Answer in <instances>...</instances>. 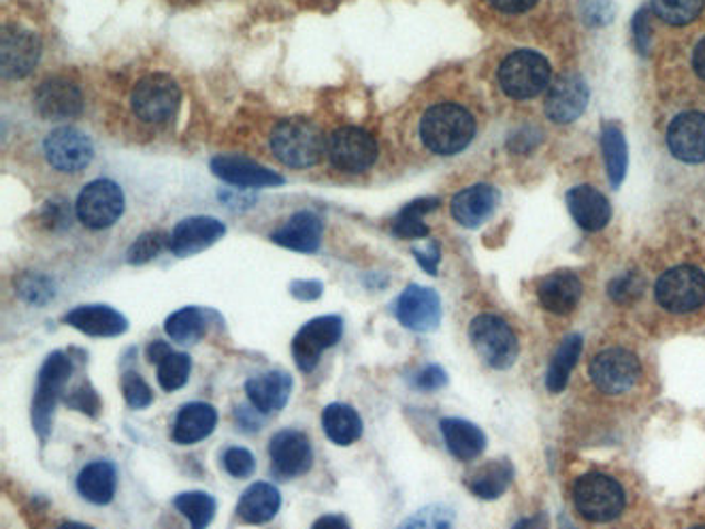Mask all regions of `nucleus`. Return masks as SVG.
Segmentation results:
<instances>
[{
	"mask_svg": "<svg viewBox=\"0 0 705 529\" xmlns=\"http://www.w3.org/2000/svg\"><path fill=\"white\" fill-rule=\"evenodd\" d=\"M279 506H281V496L276 485L254 483L242 494V499L237 504V515L249 526H263L276 517Z\"/></svg>",
	"mask_w": 705,
	"mask_h": 529,
	"instance_id": "30",
	"label": "nucleus"
},
{
	"mask_svg": "<svg viewBox=\"0 0 705 529\" xmlns=\"http://www.w3.org/2000/svg\"><path fill=\"white\" fill-rule=\"evenodd\" d=\"M182 103L180 84L164 73L143 77L130 94V107L135 116L148 125H167L173 120Z\"/></svg>",
	"mask_w": 705,
	"mask_h": 529,
	"instance_id": "7",
	"label": "nucleus"
},
{
	"mask_svg": "<svg viewBox=\"0 0 705 529\" xmlns=\"http://www.w3.org/2000/svg\"><path fill=\"white\" fill-rule=\"evenodd\" d=\"M311 529H352L350 528V523L343 519V517H339V515H324V517H320Z\"/></svg>",
	"mask_w": 705,
	"mask_h": 529,
	"instance_id": "54",
	"label": "nucleus"
},
{
	"mask_svg": "<svg viewBox=\"0 0 705 529\" xmlns=\"http://www.w3.org/2000/svg\"><path fill=\"white\" fill-rule=\"evenodd\" d=\"M58 529H94L90 526H84V523H75V521H66V523H62Z\"/></svg>",
	"mask_w": 705,
	"mask_h": 529,
	"instance_id": "58",
	"label": "nucleus"
},
{
	"mask_svg": "<svg viewBox=\"0 0 705 529\" xmlns=\"http://www.w3.org/2000/svg\"><path fill=\"white\" fill-rule=\"evenodd\" d=\"M224 235H226L224 222L212 216H190L173 229L169 248L175 256L185 258L214 246L215 242L222 240Z\"/></svg>",
	"mask_w": 705,
	"mask_h": 529,
	"instance_id": "19",
	"label": "nucleus"
},
{
	"mask_svg": "<svg viewBox=\"0 0 705 529\" xmlns=\"http://www.w3.org/2000/svg\"><path fill=\"white\" fill-rule=\"evenodd\" d=\"M693 64H695V71L697 75L705 82V39H702V43L695 47V54H693Z\"/></svg>",
	"mask_w": 705,
	"mask_h": 529,
	"instance_id": "57",
	"label": "nucleus"
},
{
	"mask_svg": "<svg viewBox=\"0 0 705 529\" xmlns=\"http://www.w3.org/2000/svg\"><path fill=\"white\" fill-rule=\"evenodd\" d=\"M290 293H292V295H295L297 299H303V301H309V299H318V297L322 295V284L316 281L292 282V286H290Z\"/></svg>",
	"mask_w": 705,
	"mask_h": 529,
	"instance_id": "52",
	"label": "nucleus"
},
{
	"mask_svg": "<svg viewBox=\"0 0 705 529\" xmlns=\"http://www.w3.org/2000/svg\"><path fill=\"white\" fill-rule=\"evenodd\" d=\"M414 256H416V261L420 263V267L427 274H430V276L437 274V265H439V258H441L439 244H430V248L427 250L414 248Z\"/></svg>",
	"mask_w": 705,
	"mask_h": 529,
	"instance_id": "50",
	"label": "nucleus"
},
{
	"mask_svg": "<svg viewBox=\"0 0 705 529\" xmlns=\"http://www.w3.org/2000/svg\"><path fill=\"white\" fill-rule=\"evenodd\" d=\"M215 425H217V412L214 405L205 404V402H192V404L182 405V410L178 412L175 425L171 437L178 444H196L205 437L214 434Z\"/></svg>",
	"mask_w": 705,
	"mask_h": 529,
	"instance_id": "28",
	"label": "nucleus"
},
{
	"mask_svg": "<svg viewBox=\"0 0 705 529\" xmlns=\"http://www.w3.org/2000/svg\"><path fill=\"white\" fill-rule=\"evenodd\" d=\"M648 24H645V11H640L633 20V36H635V43L640 47V52L645 54L648 52V45H650V39H648Z\"/></svg>",
	"mask_w": 705,
	"mask_h": 529,
	"instance_id": "53",
	"label": "nucleus"
},
{
	"mask_svg": "<svg viewBox=\"0 0 705 529\" xmlns=\"http://www.w3.org/2000/svg\"><path fill=\"white\" fill-rule=\"evenodd\" d=\"M269 457L279 478H295L311 469L313 448L303 432L281 430L269 442Z\"/></svg>",
	"mask_w": 705,
	"mask_h": 529,
	"instance_id": "17",
	"label": "nucleus"
},
{
	"mask_svg": "<svg viewBox=\"0 0 705 529\" xmlns=\"http://www.w3.org/2000/svg\"><path fill=\"white\" fill-rule=\"evenodd\" d=\"M574 501L584 519L592 523H608L622 515L627 496L616 478L590 472L576 480Z\"/></svg>",
	"mask_w": 705,
	"mask_h": 529,
	"instance_id": "5",
	"label": "nucleus"
},
{
	"mask_svg": "<svg viewBox=\"0 0 705 529\" xmlns=\"http://www.w3.org/2000/svg\"><path fill=\"white\" fill-rule=\"evenodd\" d=\"M169 352H171V346L167 342H162V340H153V342L148 346V359H150V363H153V366H158Z\"/></svg>",
	"mask_w": 705,
	"mask_h": 529,
	"instance_id": "55",
	"label": "nucleus"
},
{
	"mask_svg": "<svg viewBox=\"0 0 705 529\" xmlns=\"http://www.w3.org/2000/svg\"><path fill=\"white\" fill-rule=\"evenodd\" d=\"M560 528H563V529H576V528H574V526H572V523H569V521H560Z\"/></svg>",
	"mask_w": 705,
	"mask_h": 529,
	"instance_id": "59",
	"label": "nucleus"
},
{
	"mask_svg": "<svg viewBox=\"0 0 705 529\" xmlns=\"http://www.w3.org/2000/svg\"><path fill=\"white\" fill-rule=\"evenodd\" d=\"M588 375L601 393L622 395L638 384L642 375V366L631 350L608 348L592 357L588 366Z\"/></svg>",
	"mask_w": 705,
	"mask_h": 529,
	"instance_id": "9",
	"label": "nucleus"
},
{
	"mask_svg": "<svg viewBox=\"0 0 705 529\" xmlns=\"http://www.w3.org/2000/svg\"><path fill=\"white\" fill-rule=\"evenodd\" d=\"M583 336L572 334L556 348L553 361L548 366V372H546V387L554 395L565 391V387L569 382V375L574 372V368L578 366V359L583 355Z\"/></svg>",
	"mask_w": 705,
	"mask_h": 529,
	"instance_id": "34",
	"label": "nucleus"
},
{
	"mask_svg": "<svg viewBox=\"0 0 705 529\" xmlns=\"http://www.w3.org/2000/svg\"><path fill=\"white\" fill-rule=\"evenodd\" d=\"M212 171L222 182L239 188H267L284 184V178L244 156H215Z\"/></svg>",
	"mask_w": 705,
	"mask_h": 529,
	"instance_id": "20",
	"label": "nucleus"
},
{
	"mask_svg": "<svg viewBox=\"0 0 705 529\" xmlns=\"http://www.w3.org/2000/svg\"><path fill=\"white\" fill-rule=\"evenodd\" d=\"M118 489V472L111 462H93L79 472L77 491L96 506L109 504Z\"/></svg>",
	"mask_w": 705,
	"mask_h": 529,
	"instance_id": "31",
	"label": "nucleus"
},
{
	"mask_svg": "<svg viewBox=\"0 0 705 529\" xmlns=\"http://www.w3.org/2000/svg\"><path fill=\"white\" fill-rule=\"evenodd\" d=\"M327 152L333 167H338L339 171L363 173L375 165L380 148L373 135L365 128L343 126L329 137Z\"/></svg>",
	"mask_w": 705,
	"mask_h": 529,
	"instance_id": "11",
	"label": "nucleus"
},
{
	"mask_svg": "<svg viewBox=\"0 0 705 529\" xmlns=\"http://www.w3.org/2000/svg\"><path fill=\"white\" fill-rule=\"evenodd\" d=\"M601 148H603V158H606V167H608V176L613 188L620 187L624 176H627V167H629V152H627V141L622 130L616 125H603L601 130Z\"/></svg>",
	"mask_w": 705,
	"mask_h": 529,
	"instance_id": "36",
	"label": "nucleus"
},
{
	"mask_svg": "<svg viewBox=\"0 0 705 529\" xmlns=\"http://www.w3.org/2000/svg\"><path fill=\"white\" fill-rule=\"evenodd\" d=\"M469 340L492 370H510L519 359V338L514 329L494 314H480L471 320Z\"/></svg>",
	"mask_w": 705,
	"mask_h": 529,
	"instance_id": "6",
	"label": "nucleus"
},
{
	"mask_svg": "<svg viewBox=\"0 0 705 529\" xmlns=\"http://www.w3.org/2000/svg\"><path fill=\"white\" fill-rule=\"evenodd\" d=\"M439 208V199L430 197V199H416L412 203H407L397 219L393 222V231L400 240H420V237H429V224L425 222V216L435 212Z\"/></svg>",
	"mask_w": 705,
	"mask_h": 529,
	"instance_id": "35",
	"label": "nucleus"
},
{
	"mask_svg": "<svg viewBox=\"0 0 705 529\" xmlns=\"http://www.w3.org/2000/svg\"><path fill=\"white\" fill-rule=\"evenodd\" d=\"M292 387V375L286 372H267L249 378L246 382V393L254 408H258L263 414H271L288 404Z\"/></svg>",
	"mask_w": 705,
	"mask_h": 529,
	"instance_id": "27",
	"label": "nucleus"
},
{
	"mask_svg": "<svg viewBox=\"0 0 705 529\" xmlns=\"http://www.w3.org/2000/svg\"><path fill=\"white\" fill-rule=\"evenodd\" d=\"M222 462H224L226 472H228L231 476H235V478H247V476L254 472V467H256L254 455H252L247 448H242V446L228 448V451L224 453Z\"/></svg>",
	"mask_w": 705,
	"mask_h": 529,
	"instance_id": "47",
	"label": "nucleus"
},
{
	"mask_svg": "<svg viewBox=\"0 0 705 529\" xmlns=\"http://www.w3.org/2000/svg\"><path fill=\"white\" fill-rule=\"evenodd\" d=\"M64 404L68 405V408H73V410H77V412H82V414H86V416H93L96 419L98 416V412H100V398H98V393H96V389H94L90 382H82V384H77L66 398H64Z\"/></svg>",
	"mask_w": 705,
	"mask_h": 529,
	"instance_id": "44",
	"label": "nucleus"
},
{
	"mask_svg": "<svg viewBox=\"0 0 705 529\" xmlns=\"http://www.w3.org/2000/svg\"><path fill=\"white\" fill-rule=\"evenodd\" d=\"M43 155L61 173H79L84 171L94 158L93 139L71 126L54 128L43 141Z\"/></svg>",
	"mask_w": 705,
	"mask_h": 529,
	"instance_id": "12",
	"label": "nucleus"
},
{
	"mask_svg": "<svg viewBox=\"0 0 705 529\" xmlns=\"http://www.w3.org/2000/svg\"><path fill=\"white\" fill-rule=\"evenodd\" d=\"M169 244H171V235H167L162 231H150V233H143L141 237H137V242L128 248L126 258L130 265H146L156 256H160V252Z\"/></svg>",
	"mask_w": 705,
	"mask_h": 529,
	"instance_id": "42",
	"label": "nucleus"
},
{
	"mask_svg": "<svg viewBox=\"0 0 705 529\" xmlns=\"http://www.w3.org/2000/svg\"><path fill=\"white\" fill-rule=\"evenodd\" d=\"M34 109L45 120H71L77 118L84 109L82 88L68 77H47L39 84L34 93Z\"/></svg>",
	"mask_w": 705,
	"mask_h": 529,
	"instance_id": "14",
	"label": "nucleus"
},
{
	"mask_svg": "<svg viewBox=\"0 0 705 529\" xmlns=\"http://www.w3.org/2000/svg\"><path fill=\"white\" fill-rule=\"evenodd\" d=\"M439 427L448 451L460 462H473L484 453L487 436L478 425L462 419H444Z\"/></svg>",
	"mask_w": 705,
	"mask_h": 529,
	"instance_id": "29",
	"label": "nucleus"
},
{
	"mask_svg": "<svg viewBox=\"0 0 705 529\" xmlns=\"http://www.w3.org/2000/svg\"><path fill=\"white\" fill-rule=\"evenodd\" d=\"M64 322L93 338H116L128 331V320L109 306H79L64 316Z\"/></svg>",
	"mask_w": 705,
	"mask_h": 529,
	"instance_id": "25",
	"label": "nucleus"
},
{
	"mask_svg": "<svg viewBox=\"0 0 705 529\" xmlns=\"http://www.w3.org/2000/svg\"><path fill=\"white\" fill-rule=\"evenodd\" d=\"M565 201L569 214L584 231H601L612 219V205L606 199V194L588 184L572 188Z\"/></svg>",
	"mask_w": 705,
	"mask_h": 529,
	"instance_id": "24",
	"label": "nucleus"
},
{
	"mask_svg": "<svg viewBox=\"0 0 705 529\" xmlns=\"http://www.w3.org/2000/svg\"><path fill=\"white\" fill-rule=\"evenodd\" d=\"M644 290V282L635 274H624L610 282V297L618 304L635 301Z\"/></svg>",
	"mask_w": 705,
	"mask_h": 529,
	"instance_id": "46",
	"label": "nucleus"
},
{
	"mask_svg": "<svg viewBox=\"0 0 705 529\" xmlns=\"http://www.w3.org/2000/svg\"><path fill=\"white\" fill-rule=\"evenodd\" d=\"M324 434L338 446H350L363 436V419L348 404H331L322 412Z\"/></svg>",
	"mask_w": 705,
	"mask_h": 529,
	"instance_id": "33",
	"label": "nucleus"
},
{
	"mask_svg": "<svg viewBox=\"0 0 705 529\" xmlns=\"http://www.w3.org/2000/svg\"><path fill=\"white\" fill-rule=\"evenodd\" d=\"M514 480V467L508 459L489 462L487 466L478 467L473 474L467 476L469 491L480 499L501 498Z\"/></svg>",
	"mask_w": 705,
	"mask_h": 529,
	"instance_id": "32",
	"label": "nucleus"
},
{
	"mask_svg": "<svg viewBox=\"0 0 705 529\" xmlns=\"http://www.w3.org/2000/svg\"><path fill=\"white\" fill-rule=\"evenodd\" d=\"M667 148L680 162H705V114L682 112L667 126Z\"/></svg>",
	"mask_w": 705,
	"mask_h": 529,
	"instance_id": "18",
	"label": "nucleus"
},
{
	"mask_svg": "<svg viewBox=\"0 0 705 529\" xmlns=\"http://www.w3.org/2000/svg\"><path fill=\"white\" fill-rule=\"evenodd\" d=\"M18 290H20V295L26 301H31L34 306H43L56 295L52 282L47 281L45 276H34V274L24 276L22 282H20V286H18Z\"/></svg>",
	"mask_w": 705,
	"mask_h": 529,
	"instance_id": "45",
	"label": "nucleus"
},
{
	"mask_svg": "<svg viewBox=\"0 0 705 529\" xmlns=\"http://www.w3.org/2000/svg\"><path fill=\"white\" fill-rule=\"evenodd\" d=\"M496 203H499L496 188L491 184H473L455 194L450 210L459 224L467 229H476L491 219Z\"/></svg>",
	"mask_w": 705,
	"mask_h": 529,
	"instance_id": "26",
	"label": "nucleus"
},
{
	"mask_svg": "<svg viewBox=\"0 0 705 529\" xmlns=\"http://www.w3.org/2000/svg\"><path fill=\"white\" fill-rule=\"evenodd\" d=\"M271 150L290 169H309L320 162L327 150L322 130L307 118L281 120L271 133Z\"/></svg>",
	"mask_w": 705,
	"mask_h": 529,
	"instance_id": "2",
	"label": "nucleus"
},
{
	"mask_svg": "<svg viewBox=\"0 0 705 529\" xmlns=\"http://www.w3.org/2000/svg\"><path fill=\"white\" fill-rule=\"evenodd\" d=\"M478 133L471 109L457 100H437L418 120V137L430 155L455 156L467 150Z\"/></svg>",
	"mask_w": 705,
	"mask_h": 529,
	"instance_id": "1",
	"label": "nucleus"
},
{
	"mask_svg": "<svg viewBox=\"0 0 705 529\" xmlns=\"http://www.w3.org/2000/svg\"><path fill=\"white\" fill-rule=\"evenodd\" d=\"M126 208L122 188L118 187L114 180H94L84 188L77 197L75 203V214L79 222L88 229L100 231L114 226Z\"/></svg>",
	"mask_w": 705,
	"mask_h": 529,
	"instance_id": "10",
	"label": "nucleus"
},
{
	"mask_svg": "<svg viewBox=\"0 0 705 529\" xmlns=\"http://www.w3.org/2000/svg\"><path fill=\"white\" fill-rule=\"evenodd\" d=\"M164 331L173 342L196 343L207 331V320L205 314L199 308H182V310L173 311L167 322H164Z\"/></svg>",
	"mask_w": 705,
	"mask_h": 529,
	"instance_id": "37",
	"label": "nucleus"
},
{
	"mask_svg": "<svg viewBox=\"0 0 705 529\" xmlns=\"http://www.w3.org/2000/svg\"><path fill=\"white\" fill-rule=\"evenodd\" d=\"M492 9L505 15H521L524 11H528L537 0H489Z\"/></svg>",
	"mask_w": 705,
	"mask_h": 529,
	"instance_id": "51",
	"label": "nucleus"
},
{
	"mask_svg": "<svg viewBox=\"0 0 705 529\" xmlns=\"http://www.w3.org/2000/svg\"><path fill=\"white\" fill-rule=\"evenodd\" d=\"M192 370V359L184 352H169L160 363H158V384L164 391H178L182 389Z\"/></svg>",
	"mask_w": 705,
	"mask_h": 529,
	"instance_id": "40",
	"label": "nucleus"
},
{
	"mask_svg": "<svg viewBox=\"0 0 705 529\" xmlns=\"http://www.w3.org/2000/svg\"><path fill=\"white\" fill-rule=\"evenodd\" d=\"M705 0H652V11L670 27H684L699 18Z\"/></svg>",
	"mask_w": 705,
	"mask_h": 529,
	"instance_id": "39",
	"label": "nucleus"
},
{
	"mask_svg": "<svg viewBox=\"0 0 705 529\" xmlns=\"http://www.w3.org/2000/svg\"><path fill=\"white\" fill-rule=\"evenodd\" d=\"M68 219H71L68 205L62 203V201H50V203L45 205V210H43V220H45V224H47L50 229H58V226L68 224Z\"/></svg>",
	"mask_w": 705,
	"mask_h": 529,
	"instance_id": "49",
	"label": "nucleus"
},
{
	"mask_svg": "<svg viewBox=\"0 0 705 529\" xmlns=\"http://www.w3.org/2000/svg\"><path fill=\"white\" fill-rule=\"evenodd\" d=\"M324 235L322 219L313 212H297L271 233V240L281 248L311 254L320 248Z\"/></svg>",
	"mask_w": 705,
	"mask_h": 529,
	"instance_id": "23",
	"label": "nucleus"
},
{
	"mask_svg": "<svg viewBox=\"0 0 705 529\" xmlns=\"http://www.w3.org/2000/svg\"><path fill=\"white\" fill-rule=\"evenodd\" d=\"M343 336L341 316H318L301 327L292 340V357L301 372H313L322 352L333 348Z\"/></svg>",
	"mask_w": 705,
	"mask_h": 529,
	"instance_id": "13",
	"label": "nucleus"
},
{
	"mask_svg": "<svg viewBox=\"0 0 705 529\" xmlns=\"http://www.w3.org/2000/svg\"><path fill=\"white\" fill-rule=\"evenodd\" d=\"M656 301L663 310L688 314L705 304V274L693 265L667 269L654 286Z\"/></svg>",
	"mask_w": 705,
	"mask_h": 529,
	"instance_id": "8",
	"label": "nucleus"
},
{
	"mask_svg": "<svg viewBox=\"0 0 705 529\" xmlns=\"http://www.w3.org/2000/svg\"><path fill=\"white\" fill-rule=\"evenodd\" d=\"M122 393L126 404L135 410H143L153 402L152 389L150 384L137 372H126L122 375Z\"/></svg>",
	"mask_w": 705,
	"mask_h": 529,
	"instance_id": "43",
	"label": "nucleus"
},
{
	"mask_svg": "<svg viewBox=\"0 0 705 529\" xmlns=\"http://www.w3.org/2000/svg\"><path fill=\"white\" fill-rule=\"evenodd\" d=\"M514 529H551V526H548L546 515H535V517H526V519L519 521Z\"/></svg>",
	"mask_w": 705,
	"mask_h": 529,
	"instance_id": "56",
	"label": "nucleus"
},
{
	"mask_svg": "<svg viewBox=\"0 0 705 529\" xmlns=\"http://www.w3.org/2000/svg\"><path fill=\"white\" fill-rule=\"evenodd\" d=\"M537 299L544 310L565 316L578 308L583 299V281L569 269L553 272L537 284Z\"/></svg>",
	"mask_w": 705,
	"mask_h": 529,
	"instance_id": "22",
	"label": "nucleus"
},
{
	"mask_svg": "<svg viewBox=\"0 0 705 529\" xmlns=\"http://www.w3.org/2000/svg\"><path fill=\"white\" fill-rule=\"evenodd\" d=\"M414 384L420 391H437L448 384V374L439 366H427L425 370H420L418 374L414 375Z\"/></svg>",
	"mask_w": 705,
	"mask_h": 529,
	"instance_id": "48",
	"label": "nucleus"
},
{
	"mask_svg": "<svg viewBox=\"0 0 705 529\" xmlns=\"http://www.w3.org/2000/svg\"><path fill=\"white\" fill-rule=\"evenodd\" d=\"M455 512L444 504H430L400 523L399 529H452Z\"/></svg>",
	"mask_w": 705,
	"mask_h": 529,
	"instance_id": "41",
	"label": "nucleus"
},
{
	"mask_svg": "<svg viewBox=\"0 0 705 529\" xmlns=\"http://www.w3.org/2000/svg\"><path fill=\"white\" fill-rule=\"evenodd\" d=\"M71 375H73V359L62 350L52 352L39 372L36 391L32 400V425L41 440H45L52 432L54 410Z\"/></svg>",
	"mask_w": 705,
	"mask_h": 529,
	"instance_id": "3",
	"label": "nucleus"
},
{
	"mask_svg": "<svg viewBox=\"0 0 705 529\" xmlns=\"http://www.w3.org/2000/svg\"><path fill=\"white\" fill-rule=\"evenodd\" d=\"M0 45L4 80H22L31 75L41 61V41L34 32L26 29L4 27Z\"/></svg>",
	"mask_w": 705,
	"mask_h": 529,
	"instance_id": "16",
	"label": "nucleus"
},
{
	"mask_svg": "<svg viewBox=\"0 0 705 529\" xmlns=\"http://www.w3.org/2000/svg\"><path fill=\"white\" fill-rule=\"evenodd\" d=\"M588 105V86L583 77L567 75L554 82L546 96V116L556 125H569L578 120Z\"/></svg>",
	"mask_w": 705,
	"mask_h": 529,
	"instance_id": "21",
	"label": "nucleus"
},
{
	"mask_svg": "<svg viewBox=\"0 0 705 529\" xmlns=\"http://www.w3.org/2000/svg\"><path fill=\"white\" fill-rule=\"evenodd\" d=\"M173 506L190 521L192 529H207L215 517V499L205 491H188L173 498Z\"/></svg>",
	"mask_w": 705,
	"mask_h": 529,
	"instance_id": "38",
	"label": "nucleus"
},
{
	"mask_svg": "<svg viewBox=\"0 0 705 529\" xmlns=\"http://www.w3.org/2000/svg\"><path fill=\"white\" fill-rule=\"evenodd\" d=\"M691 529H705V526H699V528H691Z\"/></svg>",
	"mask_w": 705,
	"mask_h": 529,
	"instance_id": "60",
	"label": "nucleus"
},
{
	"mask_svg": "<svg viewBox=\"0 0 705 529\" xmlns=\"http://www.w3.org/2000/svg\"><path fill=\"white\" fill-rule=\"evenodd\" d=\"M553 68L548 61L531 50H519L510 54L496 73L501 91L510 98L528 100L544 93L551 84Z\"/></svg>",
	"mask_w": 705,
	"mask_h": 529,
	"instance_id": "4",
	"label": "nucleus"
},
{
	"mask_svg": "<svg viewBox=\"0 0 705 529\" xmlns=\"http://www.w3.org/2000/svg\"><path fill=\"white\" fill-rule=\"evenodd\" d=\"M395 314L405 329L427 334L441 322V299L432 288L409 284L395 304Z\"/></svg>",
	"mask_w": 705,
	"mask_h": 529,
	"instance_id": "15",
	"label": "nucleus"
}]
</instances>
